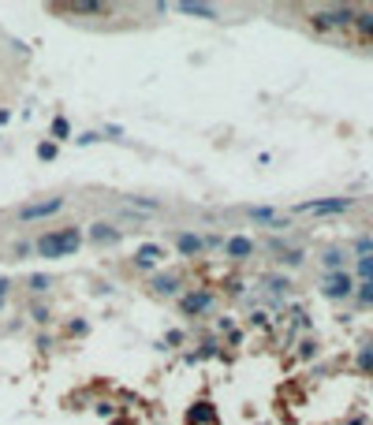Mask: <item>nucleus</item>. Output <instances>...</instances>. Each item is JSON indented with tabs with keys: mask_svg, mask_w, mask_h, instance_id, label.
Segmentation results:
<instances>
[{
	"mask_svg": "<svg viewBox=\"0 0 373 425\" xmlns=\"http://www.w3.org/2000/svg\"><path fill=\"white\" fill-rule=\"evenodd\" d=\"M83 228L68 224V228H49L34 239V254L45 257V261H60V257H75L83 250Z\"/></svg>",
	"mask_w": 373,
	"mask_h": 425,
	"instance_id": "f257e3e1",
	"label": "nucleus"
},
{
	"mask_svg": "<svg viewBox=\"0 0 373 425\" xmlns=\"http://www.w3.org/2000/svg\"><path fill=\"white\" fill-rule=\"evenodd\" d=\"M63 206H68V198H63V194L34 198V201H23V206L15 209V220H19V224H38V220H52L57 212H63Z\"/></svg>",
	"mask_w": 373,
	"mask_h": 425,
	"instance_id": "f03ea898",
	"label": "nucleus"
},
{
	"mask_svg": "<svg viewBox=\"0 0 373 425\" xmlns=\"http://www.w3.org/2000/svg\"><path fill=\"white\" fill-rule=\"evenodd\" d=\"M359 15L354 4H329V8H314L310 12V26L314 30H347Z\"/></svg>",
	"mask_w": 373,
	"mask_h": 425,
	"instance_id": "7ed1b4c3",
	"label": "nucleus"
},
{
	"mask_svg": "<svg viewBox=\"0 0 373 425\" xmlns=\"http://www.w3.org/2000/svg\"><path fill=\"white\" fill-rule=\"evenodd\" d=\"M354 206V198H314V201H299L295 217H340V212H347Z\"/></svg>",
	"mask_w": 373,
	"mask_h": 425,
	"instance_id": "20e7f679",
	"label": "nucleus"
},
{
	"mask_svg": "<svg viewBox=\"0 0 373 425\" xmlns=\"http://www.w3.org/2000/svg\"><path fill=\"white\" fill-rule=\"evenodd\" d=\"M354 288H359V280L351 276V269L347 273H325V280H321V295L332 302L354 299Z\"/></svg>",
	"mask_w": 373,
	"mask_h": 425,
	"instance_id": "39448f33",
	"label": "nucleus"
},
{
	"mask_svg": "<svg viewBox=\"0 0 373 425\" xmlns=\"http://www.w3.org/2000/svg\"><path fill=\"white\" fill-rule=\"evenodd\" d=\"M213 302H216V295L209 288H190V291L179 295V313H183V317H202V313L213 310Z\"/></svg>",
	"mask_w": 373,
	"mask_h": 425,
	"instance_id": "423d86ee",
	"label": "nucleus"
},
{
	"mask_svg": "<svg viewBox=\"0 0 373 425\" xmlns=\"http://www.w3.org/2000/svg\"><path fill=\"white\" fill-rule=\"evenodd\" d=\"M243 217L254 220V224H261V228H272V232L291 228V217H284L276 206H247V209H243Z\"/></svg>",
	"mask_w": 373,
	"mask_h": 425,
	"instance_id": "0eeeda50",
	"label": "nucleus"
},
{
	"mask_svg": "<svg viewBox=\"0 0 373 425\" xmlns=\"http://www.w3.org/2000/svg\"><path fill=\"white\" fill-rule=\"evenodd\" d=\"M165 246H161V243H142L139 246V250H134V257H131V265H134V269H139V273H161V265H165Z\"/></svg>",
	"mask_w": 373,
	"mask_h": 425,
	"instance_id": "6e6552de",
	"label": "nucleus"
},
{
	"mask_svg": "<svg viewBox=\"0 0 373 425\" xmlns=\"http://www.w3.org/2000/svg\"><path fill=\"white\" fill-rule=\"evenodd\" d=\"M254 250H258V246H254L250 235H228L224 239V257H228V261H250Z\"/></svg>",
	"mask_w": 373,
	"mask_h": 425,
	"instance_id": "1a4fd4ad",
	"label": "nucleus"
},
{
	"mask_svg": "<svg viewBox=\"0 0 373 425\" xmlns=\"http://www.w3.org/2000/svg\"><path fill=\"white\" fill-rule=\"evenodd\" d=\"M86 239H90V243H97V246H112V243H120V239H123V232L116 224H108V220H94L90 232H86Z\"/></svg>",
	"mask_w": 373,
	"mask_h": 425,
	"instance_id": "9d476101",
	"label": "nucleus"
},
{
	"mask_svg": "<svg viewBox=\"0 0 373 425\" xmlns=\"http://www.w3.org/2000/svg\"><path fill=\"white\" fill-rule=\"evenodd\" d=\"M179 288H183V276H179V273H153L150 276V291L161 295V299L179 295Z\"/></svg>",
	"mask_w": 373,
	"mask_h": 425,
	"instance_id": "9b49d317",
	"label": "nucleus"
},
{
	"mask_svg": "<svg viewBox=\"0 0 373 425\" xmlns=\"http://www.w3.org/2000/svg\"><path fill=\"white\" fill-rule=\"evenodd\" d=\"M347 261H351L347 246H325L321 250V269L325 273H347Z\"/></svg>",
	"mask_w": 373,
	"mask_h": 425,
	"instance_id": "f8f14e48",
	"label": "nucleus"
},
{
	"mask_svg": "<svg viewBox=\"0 0 373 425\" xmlns=\"http://www.w3.org/2000/svg\"><path fill=\"white\" fill-rule=\"evenodd\" d=\"M176 250H179V257H202V254H205V235H198V232H179V235H176Z\"/></svg>",
	"mask_w": 373,
	"mask_h": 425,
	"instance_id": "ddd939ff",
	"label": "nucleus"
},
{
	"mask_svg": "<svg viewBox=\"0 0 373 425\" xmlns=\"http://www.w3.org/2000/svg\"><path fill=\"white\" fill-rule=\"evenodd\" d=\"M179 15H190V19H221V8L216 4H198V0H183L176 4Z\"/></svg>",
	"mask_w": 373,
	"mask_h": 425,
	"instance_id": "4468645a",
	"label": "nucleus"
},
{
	"mask_svg": "<svg viewBox=\"0 0 373 425\" xmlns=\"http://www.w3.org/2000/svg\"><path fill=\"white\" fill-rule=\"evenodd\" d=\"M57 12H68V15H105V12H112V8L101 4V0H71V4H60Z\"/></svg>",
	"mask_w": 373,
	"mask_h": 425,
	"instance_id": "2eb2a0df",
	"label": "nucleus"
},
{
	"mask_svg": "<svg viewBox=\"0 0 373 425\" xmlns=\"http://www.w3.org/2000/svg\"><path fill=\"white\" fill-rule=\"evenodd\" d=\"M354 34H359L362 41L373 45V8H359V15H354Z\"/></svg>",
	"mask_w": 373,
	"mask_h": 425,
	"instance_id": "dca6fc26",
	"label": "nucleus"
},
{
	"mask_svg": "<svg viewBox=\"0 0 373 425\" xmlns=\"http://www.w3.org/2000/svg\"><path fill=\"white\" fill-rule=\"evenodd\" d=\"M351 276H354L359 284H362V280H373V254L354 257V273H351Z\"/></svg>",
	"mask_w": 373,
	"mask_h": 425,
	"instance_id": "f3484780",
	"label": "nucleus"
},
{
	"mask_svg": "<svg viewBox=\"0 0 373 425\" xmlns=\"http://www.w3.org/2000/svg\"><path fill=\"white\" fill-rule=\"evenodd\" d=\"M127 206H134L139 212H157L161 201L157 198H142V194H127Z\"/></svg>",
	"mask_w": 373,
	"mask_h": 425,
	"instance_id": "a211bd4d",
	"label": "nucleus"
},
{
	"mask_svg": "<svg viewBox=\"0 0 373 425\" xmlns=\"http://www.w3.org/2000/svg\"><path fill=\"white\" fill-rule=\"evenodd\" d=\"M68 138H71L68 116H52V142H68Z\"/></svg>",
	"mask_w": 373,
	"mask_h": 425,
	"instance_id": "6ab92c4d",
	"label": "nucleus"
},
{
	"mask_svg": "<svg viewBox=\"0 0 373 425\" xmlns=\"http://www.w3.org/2000/svg\"><path fill=\"white\" fill-rule=\"evenodd\" d=\"M213 418H216V414H213V406H209V403H198L194 411L187 414V422H190V425H198V422H213Z\"/></svg>",
	"mask_w": 373,
	"mask_h": 425,
	"instance_id": "aec40b11",
	"label": "nucleus"
},
{
	"mask_svg": "<svg viewBox=\"0 0 373 425\" xmlns=\"http://www.w3.org/2000/svg\"><path fill=\"white\" fill-rule=\"evenodd\" d=\"M354 302H359V306H373V280H362L359 288H354Z\"/></svg>",
	"mask_w": 373,
	"mask_h": 425,
	"instance_id": "412c9836",
	"label": "nucleus"
},
{
	"mask_svg": "<svg viewBox=\"0 0 373 425\" xmlns=\"http://www.w3.org/2000/svg\"><path fill=\"white\" fill-rule=\"evenodd\" d=\"M303 261H306V250H280V265H288V269H299Z\"/></svg>",
	"mask_w": 373,
	"mask_h": 425,
	"instance_id": "4be33fe9",
	"label": "nucleus"
},
{
	"mask_svg": "<svg viewBox=\"0 0 373 425\" xmlns=\"http://www.w3.org/2000/svg\"><path fill=\"white\" fill-rule=\"evenodd\" d=\"M351 254L354 257H366V254H373V235H359L351 243Z\"/></svg>",
	"mask_w": 373,
	"mask_h": 425,
	"instance_id": "5701e85b",
	"label": "nucleus"
},
{
	"mask_svg": "<svg viewBox=\"0 0 373 425\" xmlns=\"http://www.w3.org/2000/svg\"><path fill=\"white\" fill-rule=\"evenodd\" d=\"M265 288L276 291V295H288L291 291V280H288V276H265Z\"/></svg>",
	"mask_w": 373,
	"mask_h": 425,
	"instance_id": "b1692460",
	"label": "nucleus"
},
{
	"mask_svg": "<svg viewBox=\"0 0 373 425\" xmlns=\"http://www.w3.org/2000/svg\"><path fill=\"white\" fill-rule=\"evenodd\" d=\"M359 369L362 373H373V344H366L359 350Z\"/></svg>",
	"mask_w": 373,
	"mask_h": 425,
	"instance_id": "393cba45",
	"label": "nucleus"
},
{
	"mask_svg": "<svg viewBox=\"0 0 373 425\" xmlns=\"http://www.w3.org/2000/svg\"><path fill=\"white\" fill-rule=\"evenodd\" d=\"M49 284H52V276H45V273H38V276H30V291H49Z\"/></svg>",
	"mask_w": 373,
	"mask_h": 425,
	"instance_id": "a878e982",
	"label": "nucleus"
},
{
	"mask_svg": "<svg viewBox=\"0 0 373 425\" xmlns=\"http://www.w3.org/2000/svg\"><path fill=\"white\" fill-rule=\"evenodd\" d=\"M86 332H90V321H83V317H75V321H71V325H68V336H86Z\"/></svg>",
	"mask_w": 373,
	"mask_h": 425,
	"instance_id": "bb28decb",
	"label": "nucleus"
},
{
	"mask_svg": "<svg viewBox=\"0 0 373 425\" xmlns=\"http://www.w3.org/2000/svg\"><path fill=\"white\" fill-rule=\"evenodd\" d=\"M38 157H41V161H52V157H57V142H41L38 146Z\"/></svg>",
	"mask_w": 373,
	"mask_h": 425,
	"instance_id": "cd10ccee",
	"label": "nucleus"
},
{
	"mask_svg": "<svg viewBox=\"0 0 373 425\" xmlns=\"http://www.w3.org/2000/svg\"><path fill=\"white\" fill-rule=\"evenodd\" d=\"M30 317L38 321V325H45V321H49V306H41V302H38V306L30 310Z\"/></svg>",
	"mask_w": 373,
	"mask_h": 425,
	"instance_id": "c85d7f7f",
	"label": "nucleus"
},
{
	"mask_svg": "<svg viewBox=\"0 0 373 425\" xmlns=\"http://www.w3.org/2000/svg\"><path fill=\"white\" fill-rule=\"evenodd\" d=\"M97 414H101V418H112L116 406H112V403H97Z\"/></svg>",
	"mask_w": 373,
	"mask_h": 425,
	"instance_id": "c756f323",
	"label": "nucleus"
},
{
	"mask_svg": "<svg viewBox=\"0 0 373 425\" xmlns=\"http://www.w3.org/2000/svg\"><path fill=\"white\" fill-rule=\"evenodd\" d=\"M75 142H79V146H90V142H97V131H86V135H79Z\"/></svg>",
	"mask_w": 373,
	"mask_h": 425,
	"instance_id": "7c9ffc66",
	"label": "nucleus"
},
{
	"mask_svg": "<svg viewBox=\"0 0 373 425\" xmlns=\"http://www.w3.org/2000/svg\"><path fill=\"white\" fill-rule=\"evenodd\" d=\"M314 350H317V344H314V339H306V344H303V350H299V355H303V358H310Z\"/></svg>",
	"mask_w": 373,
	"mask_h": 425,
	"instance_id": "2f4dec72",
	"label": "nucleus"
},
{
	"mask_svg": "<svg viewBox=\"0 0 373 425\" xmlns=\"http://www.w3.org/2000/svg\"><path fill=\"white\" fill-rule=\"evenodd\" d=\"M4 299H8V280L0 276V306H4Z\"/></svg>",
	"mask_w": 373,
	"mask_h": 425,
	"instance_id": "473e14b6",
	"label": "nucleus"
}]
</instances>
